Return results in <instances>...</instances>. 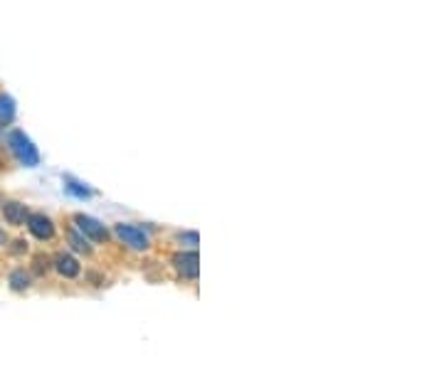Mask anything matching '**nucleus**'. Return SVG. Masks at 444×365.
Here are the masks:
<instances>
[{
  "label": "nucleus",
  "mask_w": 444,
  "mask_h": 365,
  "mask_svg": "<svg viewBox=\"0 0 444 365\" xmlns=\"http://www.w3.org/2000/svg\"><path fill=\"white\" fill-rule=\"evenodd\" d=\"M8 146H10V151H13V156L18 158L23 166L35 168L40 163L37 148L32 146V141H30V138L25 136L23 131H13V133H10V136H8Z\"/></svg>",
  "instance_id": "obj_1"
},
{
  "label": "nucleus",
  "mask_w": 444,
  "mask_h": 365,
  "mask_svg": "<svg viewBox=\"0 0 444 365\" xmlns=\"http://www.w3.org/2000/svg\"><path fill=\"white\" fill-rule=\"evenodd\" d=\"M173 267L183 279H198L200 274V257L198 252H181L173 257Z\"/></svg>",
  "instance_id": "obj_2"
},
{
  "label": "nucleus",
  "mask_w": 444,
  "mask_h": 365,
  "mask_svg": "<svg viewBox=\"0 0 444 365\" xmlns=\"http://www.w3.org/2000/svg\"><path fill=\"white\" fill-rule=\"evenodd\" d=\"M116 234L124 239V244H128L131 249H148L151 247V239H148V234L143 232V229L138 227H131V225H116Z\"/></svg>",
  "instance_id": "obj_3"
},
{
  "label": "nucleus",
  "mask_w": 444,
  "mask_h": 365,
  "mask_svg": "<svg viewBox=\"0 0 444 365\" xmlns=\"http://www.w3.org/2000/svg\"><path fill=\"white\" fill-rule=\"evenodd\" d=\"M74 222L79 225V229H82L87 237H92L94 242H107L109 239V232H107V227H104L99 220H94V217H87V215H77L74 217Z\"/></svg>",
  "instance_id": "obj_4"
},
{
  "label": "nucleus",
  "mask_w": 444,
  "mask_h": 365,
  "mask_svg": "<svg viewBox=\"0 0 444 365\" xmlns=\"http://www.w3.org/2000/svg\"><path fill=\"white\" fill-rule=\"evenodd\" d=\"M28 229L35 234L37 239H49L54 234V225L49 217H44V215H30L28 217Z\"/></svg>",
  "instance_id": "obj_5"
},
{
  "label": "nucleus",
  "mask_w": 444,
  "mask_h": 365,
  "mask_svg": "<svg viewBox=\"0 0 444 365\" xmlns=\"http://www.w3.org/2000/svg\"><path fill=\"white\" fill-rule=\"evenodd\" d=\"M3 215L5 220H8L10 225H25L30 217L28 208H25L23 203H15V200H8V203H3Z\"/></svg>",
  "instance_id": "obj_6"
},
{
  "label": "nucleus",
  "mask_w": 444,
  "mask_h": 365,
  "mask_svg": "<svg viewBox=\"0 0 444 365\" xmlns=\"http://www.w3.org/2000/svg\"><path fill=\"white\" fill-rule=\"evenodd\" d=\"M54 267H57V272L67 279H74L79 274V262L74 257H69V254H59V257L54 259Z\"/></svg>",
  "instance_id": "obj_7"
},
{
  "label": "nucleus",
  "mask_w": 444,
  "mask_h": 365,
  "mask_svg": "<svg viewBox=\"0 0 444 365\" xmlns=\"http://www.w3.org/2000/svg\"><path fill=\"white\" fill-rule=\"evenodd\" d=\"M15 116V102L5 94H0V124H10Z\"/></svg>",
  "instance_id": "obj_8"
},
{
  "label": "nucleus",
  "mask_w": 444,
  "mask_h": 365,
  "mask_svg": "<svg viewBox=\"0 0 444 365\" xmlns=\"http://www.w3.org/2000/svg\"><path fill=\"white\" fill-rule=\"evenodd\" d=\"M10 287H13L15 292H25V289L30 287V277L23 272V269H18V272L10 274Z\"/></svg>",
  "instance_id": "obj_9"
},
{
  "label": "nucleus",
  "mask_w": 444,
  "mask_h": 365,
  "mask_svg": "<svg viewBox=\"0 0 444 365\" xmlns=\"http://www.w3.org/2000/svg\"><path fill=\"white\" fill-rule=\"evenodd\" d=\"M69 244H72V247L77 249V252H84V254H89V252H92V247H89V244L84 242V239L79 237L77 232H69Z\"/></svg>",
  "instance_id": "obj_10"
},
{
  "label": "nucleus",
  "mask_w": 444,
  "mask_h": 365,
  "mask_svg": "<svg viewBox=\"0 0 444 365\" xmlns=\"http://www.w3.org/2000/svg\"><path fill=\"white\" fill-rule=\"evenodd\" d=\"M49 269V259L47 257H35V272L44 274Z\"/></svg>",
  "instance_id": "obj_11"
},
{
  "label": "nucleus",
  "mask_w": 444,
  "mask_h": 365,
  "mask_svg": "<svg viewBox=\"0 0 444 365\" xmlns=\"http://www.w3.org/2000/svg\"><path fill=\"white\" fill-rule=\"evenodd\" d=\"M67 188L72 190L74 195H79V198H89V190H87V188H79V183L69 181V185H67Z\"/></svg>",
  "instance_id": "obj_12"
},
{
  "label": "nucleus",
  "mask_w": 444,
  "mask_h": 365,
  "mask_svg": "<svg viewBox=\"0 0 444 365\" xmlns=\"http://www.w3.org/2000/svg\"><path fill=\"white\" fill-rule=\"evenodd\" d=\"M3 242H5V232L0 229V244H3Z\"/></svg>",
  "instance_id": "obj_13"
}]
</instances>
